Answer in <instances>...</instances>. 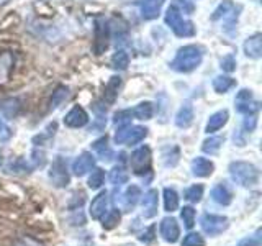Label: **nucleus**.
Segmentation results:
<instances>
[{"instance_id": "f257e3e1", "label": "nucleus", "mask_w": 262, "mask_h": 246, "mask_svg": "<svg viewBox=\"0 0 262 246\" xmlns=\"http://www.w3.org/2000/svg\"><path fill=\"white\" fill-rule=\"evenodd\" d=\"M203 61V51L200 46L187 45L180 48L176 57L170 63V68L177 72H192L195 71Z\"/></svg>"}, {"instance_id": "f03ea898", "label": "nucleus", "mask_w": 262, "mask_h": 246, "mask_svg": "<svg viewBox=\"0 0 262 246\" xmlns=\"http://www.w3.org/2000/svg\"><path fill=\"white\" fill-rule=\"evenodd\" d=\"M229 174L236 184L243 187H254L259 182V169L252 162L234 161L229 164Z\"/></svg>"}, {"instance_id": "7ed1b4c3", "label": "nucleus", "mask_w": 262, "mask_h": 246, "mask_svg": "<svg viewBox=\"0 0 262 246\" xmlns=\"http://www.w3.org/2000/svg\"><path fill=\"white\" fill-rule=\"evenodd\" d=\"M166 23L167 27L180 38H190L195 35V25L190 20H185L174 5H170L166 12Z\"/></svg>"}, {"instance_id": "20e7f679", "label": "nucleus", "mask_w": 262, "mask_h": 246, "mask_svg": "<svg viewBox=\"0 0 262 246\" xmlns=\"http://www.w3.org/2000/svg\"><path fill=\"white\" fill-rule=\"evenodd\" d=\"M147 135V128L144 127H133V125H123L117 130L113 139L117 145H136L143 141Z\"/></svg>"}, {"instance_id": "39448f33", "label": "nucleus", "mask_w": 262, "mask_h": 246, "mask_svg": "<svg viewBox=\"0 0 262 246\" xmlns=\"http://www.w3.org/2000/svg\"><path fill=\"white\" fill-rule=\"evenodd\" d=\"M129 164H131V171L138 176H144L146 172L151 171V150L149 146H139L138 150L133 151L129 158Z\"/></svg>"}, {"instance_id": "423d86ee", "label": "nucleus", "mask_w": 262, "mask_h": 246, "mask_svg": "<svg viewBox=\"0 0 262 246\" xmlns=\"http://www.w3.org/2000/svg\"><path fill=\"white\" fill-rule=\"evenodd\" d=\"M200 227L207 235L216 236L223 233L225 230L229 227V221L225 215H215V213H205L200 218Z\"/></svg>"}, {"instance_id": "0eeeda50", "label": "nucleus", "mask_w": 262, "mask_h": 246, "mask_svg": "<svg viewBox=\"0 0 262 246\" xmlns=\"http://www.w3.org/2000/svg\"><path fill=\"white\" fill-rule=\"evenodd\" d=\"M139 197H141V189L135 184H131L125 192L115 197V203H117L123 212H129L131 209H135Z\"/></svg>"}, {"instance_id": "6e6552de", "label": "nucleus", "mask_w": 262, "mask_h": 246, "mask_svg": "<svg viewBox=\"0 0 262 246\" xmlns=\"http://www.w3.org/2000/svg\"><path fill=\"white\" fill-rule=\"evenodd\" d=\"M49 179L56 187H68L69 186V172H68V166L62 158L54 159L51 169H49Z\"/></svg>"}, {"instance_id": "1a4fd4ad", "label": "nucleus", "mask_w": 262, "mask_h": 246, "mask_svg": "<svg viewBox=\"0 0 262 246\" xmlns=\"http://www.w3.org/2000/svg\"><path fill=\"white\" fill-rule=\"evenodd\" d=\"M108 39H110L108 23H106L105 20H97V23H95V41H94V53L97 56L105 53V49L108 48Z\"/></svg>"}, {"instance_id": "9d476101", "label": "nucleus", "mask_w": 262, "mask_h": 246, "mask_svg": "<svg viewBox=\"0 0 262 246\" xmlns=\"http://www.w3.org/2000/svg\"><path fill=\"white\" fill-rule=\"evenodd\" d=\"M259 105L252 98V92L248 89H241L236 95V110L243 115H254L257 112Z\"/></svg>"}, {"instance_id": "9b49d317", "label": "nucleus", "mask_w": 262, "mask_h": 246, "mask_svg": "<svg viewBox=\"0 0 262 246\" xmlns=\"http://www.w3.org/2000/svg\"><path fill=\"white\" fill-rule=\"evenodd\" d=\"M220 18H221V23H223L225 30L229 27H234V23L237 20L236 7L231 2H223L215 10V13H213V20H220Z\"/></svg>"}, {"instance_id": "f8f14e48", "label": "nucleus", "mask_w": 262, "mask_h": 246, "mask_svg": "<svg viewBox=\"0 0 262 246\" xmlns=\"http://www.w3.org/2000/svg\"><path fill=\"white\" fill-rule=\"evenodd\" d=\"M159 232H161V236L164 238V241L176 243L179 240V236H180V227H179L176 218L166 217V218H162V221H161Z\"/></svg>"}, {"instance_id": "ddd939ff", "label": "nucleus", "mask_w": 262, "mask_h": 246, "mask_svg": "<svg viewBox=\"0 0 262 246\" xmlns=\"http://www.w3.org/2000/svg\"><path fill=\"white\" fill-rule=\"evenodd\" d=\"M64 123H66V127H69V128H82L89 123V115L82 107L76 105L66 113Z\"/></svg>"}, {"instance_id": "4468645a", "label": "nucleus", "mask_w": 262, "mask_h": 246, "mask_svg": "<svg viewBox=\"0 0 262 246\" xmlns=\"http://www.w3.org/2000/svg\"><path fill=\"white\" fill-rule=\"evenodd\" d=\"M94 166H95V158L90 153L84 151V153H80L76 158V161L72 162V172L77 177H80V176H85L89 171H92Z\"/></svg>"}, {"instance_id": "2eb2a0df", "label": "nucleus", "mask_w": 262, "mask_h": 246, "mask_svg": "<svg viewBox=\"0 0 262 246\" xmlns=\"http://www.w3.org/2000/svg\"><path fill=\"white\" fill-rule=\"evenodd\" d=\"M190 169H192V174L195 177H208L213 174V171H215V164H213L210 159L207 158H195L190 164Z\"/></svg>"}, {"instance_id": "dca6fc26", "label": "nucleus", "mask_w": 262, "mask_h": 246, "mask_svg": "<svg viewBox=\"0 0 262 246\" xmlns=\"http://www.w3.org/2000/svg\"><path fill=\"white\" fill-rule=\"evenodd\" d=\"M159 194L156 189H151L147 191L143 197V215L146 218H152L158 213V203H159Z\"/></svg>"}, {"instance_id": "f3484780", "label": "nucleus", "mask_w": 262, "mask_h": 246, "mask_svg": "<svg viewBox=\"0 0 262 246\" xmlns=\"http://www.w3.org/2000/svg\"><path fill=\"white\" fill-rule=\"evenodd\" d=\"M106 210H108V194L103 191L95 197L92 203H90V217L94 220H100L105 215Z\"/></svg>"}, {"instance_id": "a211bd4d", "label": "nucleus", "mask_w": 262, "mask_h": 246, "mask_svg": "<svg viewBox=\"0 0 262 246\" xmlns=\"http://www.w3.org/2000/svg\"><path fill=\"white\" fill-rule=\"evenodd\" d=\"M166 0H141L139 8H141V15L144 20H154L158 18L161 13V8Z\"/></svg>"}, {"instance_id": "6ab92c4d", "label": "nucleus", "mask_w": 262, "mask_h": 246, "mask_svg": "<svg viewBox=\"0 0 262 246\" xmlns=\"http://www.w3.org/2000/svg\"><path fill=\"white\" fill-rule=\"evenodd\" d=\"M243 48H244V53L248 57H251V59H259V57L262 56V36L259 35V33L249 36L244 41Z\"/></svg>"}, {"instance_id": "aec40b11", "label": "nucleus", "mask_w": 262, "mask_h": 246, "mask_svg": "<svg viewBox=\"0 0 262 246\" xmlns=\"http://www.w3.org/2000/svg\"><path fill=\"white\" fill-rule=\"evenodd\" d=\"M228 118H229L228 110H218V112H215L208 118L207 127H205V131H207V133H215V131L221 130V128L226 125Z\"/></svg>"}, {"instance_id": "412c9836", "label": "nucleus", "mask_w": 262, "mask_h": 246, "mask_svg": "<svg viewBox=\"0 0 262 246\" xmlns=\"http://www.w3.org/2000/svg\"><path fill=\"white\" fill-rule=\"evenodd\" d=\"M211 199L218 205H229L233 202V192L229 191V187L223 184H216L211 189Z\"/></svg>"}, {"instance_id": "4be33fe9", "label": "nucleus", "mask_w": 262, "mask_h": 246, "mask_svg": "<svg viewBox=\"0 0 262 246\" xmlns=\"http://www.w3.org/2000/svg\"><path fill=\"white\" fill-rule=\"evenodd\" d=\"M193 121V107L190 104H184L176 115V125L179 128H188Z\"/></svg>"}, {"instance_id": "5701e85b", "label": "nucleus", "mask_w": 262, "mask_h": 246, "mask_svg": "<svg viewBox=\"0 0 262 246\" xmlns=\"http://www.w3.org/2000/svg\"><path fill=\"white\" fill-rule=\"evenodd\" d=\"M20 109H21L20 100H18V98H15V97H8V98H4V100H0V112H2L8 118L16 117L18 112H20Z\"/></svg>"}, {"instance_id": "b1692460", "label": "nucleus", "mask_w": 262, "mask_h": 246, "mask_svg": "<svg viewBox=\"0 0 262 246\" xmlns=\"http://www.w3.org/2000/svg\"><path fill=\"white\" fill-rule=\"evenodd\" d=\"M120 87H121V79L118 76L110 77V80L106 82V86H105V92H103V98L106 104H113L117 100Z\"/></svg>"}, {"instance_id": "393cba45", "label": "nucleus", "mask_w": 262, "mask_h": 246, "mask_svg": "<svg viewBox=\"0 0 262 246\" xmlns=\"http://www.w3.org/2000/svg\"><path fill=\"white\" fill-rule=\"evenodd\" d=\"M92 150L98 156H100L103 161H108V159L113 158V151H112V148L108 145V138H106V136H102V138L95 139L94 145H92Z\"/></svg>"}, {"instance_id": "a878e982", "label": "nucleus", "mask_w": 262, "mask_h": 246, "mask_svg": "<svg viewBox=\"0 0 262 246\" xmlns=\"http://www.w3.org/2000/svg\"><path fill=\"white\" fill-rule=\"evenodd\" d=\"M131 115L136 117L138 120H151L154 115V107L151 102H141L131 110Z\"/></svg>"}, {"instance_id": "bb28decb", "label": "nucleus", "mask_w": 262, "mask_h": 246, "mask_svg": "<svg viewBox=\"0 0 262 246\" xmlns=\"http://www.w3.org/2000/svg\"><path fill=\"white\" fill-rule=\"evenodd\" d=\"M236 86V80L229 76H216L213 79V89L218 94H226L228 90H231Z\"/></svg>"}, {"instance_id": "cd10ccee", "label": "nucleus", "mask_w": 262, "mask_h": 246, "mask_svg": "<svg viewBox=\"0 0 262 246\" xmlns=\"http://www.w3.org/2000/svg\"><path fill=\"white\" fill-rule=\"evenodd\" d=\"M164 209L170 213L179 209V195L174 189H170V187L164 189Z\"/></svg>"}, {"instance_id": "c85d7f7f", "label": "nucleus", "mask_w": 262, "mask_h": 246, "mask_svg": "<svg viewBox=\"0 0 262 246\" xmlns=\"http://www.w3.org/2000/svg\"><path fill=\"white\" fill-rule=\"evenodd\" d=\"M223 143H225V138H221V136H210L208 139H205V141H203L202 150H203V153H207L210 156L216 154L221 150Z\"/></svg>"}, {"instance_id": "c756f323", "label": "nucleus", "mask_w": 262, "mask_h": 246, "mask_svg": "<svg viewBox=\"0 0 262 246\" xmlns=\"http://www.w3.org/2000/svg\"><path fill=\"white\" fill-rule=\"evenodd\" d=\"M110 182L113 187H121L123 184H126L128 182V172L123 169L121 166H115L112 171H110Z\"/></svg>"}, {"instance_id": "7c9ffc66", "label": "nucleus", "mask_w": 262, "mask_h": 246, "mask_svg": "<svg viewBox=\"0 0 262 246\" xmlns=\"http://www.w3.org/2000/svg\"><path fill=\"white\" fill-rule=\"evenodd\" d=\"M102 220V227L105 230H113L115 227H117L120 223L121 220V215H120V210H106L105 215L100 218Z\"/></svg>"}, {"instance_id": "2f4dec72", "label": "nucleus", "mask_w": 262, "mask_h": 246, "mask_svg": "<svg viewBox=\"0 0 262 246\" xmlns=\"http://www.w3.org/2000/svg\"><path fill=\"white\" fill-rule=\"evenodd\" d=\"M12 66H13L12 54H8V53L0 54V84L7 80L8 74H10V71H12Z\"/></svg>"}, {"instance_id": "473e14b6", "label": "nucleus", "mask_w": 262, "mask_h": 246, "mask_svg": "<svg viewBox=\"0 0 262 246\" xmlns=\"http://www.w3.org/2000/svg\"><path fill=\"white\" fill-rule=\"evenodd\" d=\"M128 64H129V56L125 51H121V49L112 56V66H113L115 69L125 71L128 68Z\"/></svg>"}, {"instance_id": "72a5a7b5", "label": "nucleus", "mask_w": 262, "mask_h": 246, "mask_svg": "<svg viewBox=\"0 0 262 246\" xmlns=\"http://www.w3.org/2000/svg\"><path fill=\"white\" fill-rule=\"evenodd\" d=\"M68 95H69V89L68 87H64V86L57 87L56 92L53 94L51 105H49V109H57V107H59L66 100V98H68Z\"/></svg>"}, {"instance_id": "f704fd0d", "label": "nucleus", "mask_w": 262, "mask_h": 246, "mask_svg": "<svg viewBox=\"0 0 262 246\" xmlns=\"http://www.w3.org/2000/svg\"><path fill=\"white\" fill-rule=\"evenodd\" d=\"M202 197H203V186L200 184H195V186H190L185 191V199L188 202H192V203H196V202H200L202 200Z\"/></svg>"}, {"instance_id": "c9c22d12", "label": "nucleus", "mask_w": 262, "mask_h": 246, "mask_svg": "<svg viewBox=\"0 0 262 246\" xmlns=\"http://www.w3.org/2000/svg\"><path fill=\"white\" fill-rule=\"evenodd\" d=\"M103 180H105V171L103 169H95L92 171V174H90L89 180H87V184L90 189H100L103 186Z\"/></svg>"}, {"instance_id": "e433bc0d", "label": "nucleus", "mask_w": 262, "mask_h": 246, "mask_svg": "<svg viewBox=\"0 0 262 246\" xmlns=\"http://www.w3.org/2000/svg\"><path fill=\"white\" fill-rule=\"evenodd\" d=\"M13 246H45L43 241H39L38 238L35 236H30V235H23V236H18L15 240Z\"/></svg>"}, {"instance_id": "4c0bfd02", "label": "nucleus", "mask_w": 262, "mask_h": 246, "mask_svg": "<svg viewBox=\"0 0 262 246\" xmlns=\"http://www.w3.org/2000/svg\"><path fill=\"white\" fill-rule=\"evenodd\" d=\"M180 218H182L185 228H192L195 225V210L192 207H184L180 210Z\"/></svg>"}, {"instance_id": "58836bf2", "label": "nucleus", "mask_w": 262, "mask_h": 246, "mask_svg": "<svg viewBox=\"0 0 262 246\" xmlns=\"http://www.w3.org/2000/svg\"><path fill=\"white\" fill-rule=\"evenodd\" d=\"M262 244V232L257 230L254 235H249L243 238V240L237 243V246H260Z\"/></svg>"}, {"instance_id": "ea45409f", "label": "nucleus", "mask_w": 262, "mask_h": 246, "mask_svg": "<svg viewBox=\"0 0 262 246\" xmlns=\"http://www.w3.org/2000/svg\"><path fill=\"white\" fill-rule=\"evenodd\" d=\"M182 246H205V240L200 233H188L182 240Z\"/></svg>"}, {"instance_id": "a19ab883", "label": "nucleus", "mask_w": 262, "mask_h": 246, "mask_svg": "<svg viewBox=\"0 0 262 246\" xmlns=\"http://www.w3.org/2000/svg\"><path fill=\"white\" fill-rule=\"evenodd\" d=\"M129 118H131V110H123L115 115L113 121H115V125L123 127V125H129Z\"/></svg>"}, {"instance_id": "79ce46f5", "label": "nucleus", "mask_w": 262, "mask_h": 246, "mask_svg": "<svg viewBox=\"0 0 262 246\" xmlns=\"http://www.w3.org/2000/svg\"><path fill=\"white\" fill-rule=\"evenodd\" d=\"M172 5H174L180 13H192L193 12V5L188 2V0H174Z\"/></svg>"}, {"instance_id": "37998d69", "label": "nucleus", "mask_w": 262, "mask_h": 246, "mask_svg": "<svg viewBox=\"0 0 262 246\" xmlns=\"http://www.w3.org/2000/svg\"><path fill=\"white\" fill-rule=\"evenodd\" d=\"M12 128L7 125L5 123V120L0 117V139H2V141H8V139L12 138Z\"/></svg>"}, {"instance_id": "c03bdc74", "label": "nucleus", "mask_w": 262, "mask_h": 246, "mask_svg": "<svg viewBox=\"0 0 262 246\" xmlns=\"http://www.w3.org/2000/svg\"><path fill=\"white\" fill-rule=\"evenodd\" d=\"M221 69L226 71V72H233L236 69V59L234 56H226L221 59Z\"/></svg>"}, {"instance_id": "a18cd8bd", "label": "nucleus", "mask_w": 262, "mask_h": 246, "mask_svg": "<svg viewBox=\"0 0 262 246\" xmlns=\"http://www.w3.org/2000/svg\"><path fill=\"white\" fill-rule=\"evenodd\" d=\"M154 227H149L147 230H144V232L141 233V236H139V241L141 243H146V244H149L154 241Z\"/></svg>"}, {"instance_id": "49530a36", "label": "nucleus", "mask_w": 262, "mask_h": 246, "mask_svg": "<svg viewBox=\"0 0 262 246\" xmlns=\"http://www.w3.org/2000/svg\"><path fill=\"white\" fill-rule=\"evenodd\" d=\"M256 125H257L256 115H246V118H244V130L246 131H254Z\"/></svg>"}, {"instance_id": "de8ad7c7", "label": "nucleus", "mask_w": 262, "mask_h": 246, "mask_svg": "<svg viewBox=\"0 0 262 246\" xmlns=\"http://www.w3.org/2000/svg\"><path fill=\"white\" fill-rule=\"evenodd\" d=\"M8 2V0H0V5H5Z\"/></svg>"}, {"instance_id": "09e8293b", "label": "nucleus", "mask_w": 262, "mask_h": 246, "mask_svg": "<svg viewBox=\"0 0 262 246\" xmlns=\"http://www.w3.org/2000/svg\"><path fill=\"white\" fill-rule=\"evenodd\" d=\"M0 162H2V153H0Z\"/></svg>"}]
</instances>
